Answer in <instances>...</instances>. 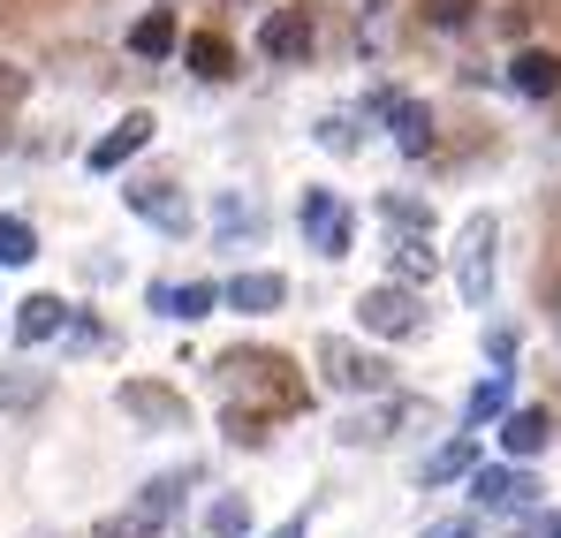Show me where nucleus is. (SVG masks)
<instances>
[{
	"instance_id": "nucleus-1",
	"label": "nucleus",
	"mask_w": 561,
	"mask_h": 538,
	"mask_svg": "<svg viewBox=\"0 0 561 538\" xmlns=\"http://www.w3.org/2000/svg\"><path fill=\"white\" fill-rule=\"evenodd\" d=\"M220 379H228V387H243V394H266V410H274V417L304 410V379H296V364L274 357V350H236V357H220Z\"/></svg>"
},
{
	"instance_id": "nucleus-2",
	"label": "nucleus",
	"mask_w": 561,
	"mask_h": 538,
	"mask_svg": "<svg viewBox=\"0 0 561 538\" xmlns=\"http://www.w3.org/2000/svg\"><path fill=\"white\" fill-rule=\"evenodd\" d=\"M183 485H190V478H152L129 508L99 516V538H160V531H168V516L183 508Z\"/></svg>"
},
{
	"instance_id": "nucleus-3",
	"label": "nucleus",
	"mask_w": 561,
	"mask_h": 538,
	"mask_svg": "<svg viewBox=\"0 0 561 538\" xmlns=\"http://www.w3.org/2000/svg\"><path fill=\"white\" fill-rule=\"evenodd\" d=\"M296 228H304V243H311L319 259H342V251H350V205H342L327 182H304V197H296Z\"/></svg>"
},
{
	"instance_id": "nucleus-4",
	"label": "nucleus",
	"mask_w": 561,
	"mask_h": 538,
	"mask_svg": "<svg viewBox=\"0 0 561 538\" xmlns=\"http://www.w3.org/2000/svg\"><path fill=\"white\" fill-rule=\"evenodd\" d=\"M319 371H327V387H342V394H387V364L365 357L357 342H342V334H319Z\"/></svg>"
},
{
	"instance_id": "nucleus-5",
	"label": "nucleus",
	"mask_w": 561,
	"mask_h": 538,
	"mask_svg": "<svg viewBox=\"0 0 561 538\" xmlns=\"http://www.w3.org/2000/svg\"><path fill=\"white\" fill-rule=\"evenodd\" d=\"M357 319H365L373 334H387V342H402V334H417V327H425V304H417V288H410V281H387V288H365Z\"/></svg>"
},
{
	"instance_id": "nucleus-6",
	"label": "nucleus",
	"mask_w": 561,
	"mask_h": 538,
	"mask_svg": "<svg viewBox=\"0 0 561 538\" xmlns=\"http://www.w3.org/2000/svg\"><path fill=\"white\" fill-rule=\"evenodd\" d=\"M493 220L478 213V220H463V273H456V288H463V304H485V288H493Z\"/></svg>"
},
{
	"instance_id": "nucleus-7",
	"label": "nucleus",
	"mask_w": 561,
	"mask_h": 538,
	"mask_svg": "<svg viewBox=\"0 0 561 538\" xmlns=\"http://www.w3.org/2000/svg\"><path fill=\"white\" fill-rule=\"evenodd\" d=\"M122 205H129V213H145V220H152V228H168V236H183V228H190V197L175 190V182H129V190H122Z\"/></svg>"
},
{
	"instance_id": "nucleus-8",
	"label": "nucleus",
	"mask_w": 561,
	"mask_h": 538,
	"mask_svg": "<svg viewBox=\"0 0 561 538\" xmlns=\"http://www.w3.org/2000/svg\"><path fill=\"white\" fill-rule=\"evenodd\" d=\"M531 493H539V485H531L524 470H478V462H470V501H478V508H508V516H524Z\"/></svg>"
},
{
	"instance_id": "nucleus-9",
	"label": "nucleus",
	"mask_w": 561,
	"mask_h": 538,
	"mask_svg": "<svg viewBox=\"0 0 561 538\" xmlns=\"http://www.w3.org/2000/svg\"><path fill=\"white\" fill-rule=\"evenodd\" d=\"M145 145H152V114H122V122L92 145V175H114V168H122V160H137Z\"/></svg>"
},
{
	"instance_id": "nucleus-10",
	"label": "nucleus",
	"mask_w": 561,
	"mask_h": 538,
	"mask_svg": "<svg viewBox=\"0 0 561 538\" xmlns=\"http://www.w3.org/2000/svg\"><path fill=\"white\" fill-rule=\"evenodd\" d=\"M122 410L145 417L152 433H183V394H168V387H152V379H129V387H122Z\"/></svg>"
},
{
	"instance_id": "nucleus-11",
	"label": "nucleus",
	"mask_w": 561,
	"mask_h": 538,
	"mask_svg": "<svg viewBox=\"0 0 561 538\" xmlns=\"http://www.w3.org/2000/svg\"><path fill=\"white\" fill-rule=\"evenodd\" d=\"M259 46H266L274 61H304V54H311V15H304V8H274V15L259 23Z\"/></svg>"
},
{
	"instance_id": "nucleus-12",
	"label": "nucleus",
	"mask_w": 561,
	"mask_h": 538,
	"mask_svg": "<svg viewBox=\"0 0 561 538\" xmlns=\"http://www.w3.org/2000/svg\"><path fill=\"white\" fill-rule=\"evenodd\" d=\"M387 259H394V281H433V266H440V251H433V228H394Z\"/></svg>"
},
{
	"instance_id": "nucleus-13",
	"label": "nucleus",
	"mask_w": 561,
	"mask_h": 538,
	"mask_svg": "<svg viewBox=\"0 0 561 538\" xmlns=\"http://www.w3.org/2000/svg\"><path fill=\"white\" fill-rule=\"evenodd\" d=\"M493 425H501V448L508 455H539L554 440V417H547V410H501Z\"/></svg>"
},
{
	"instance_id": "nucleus-14",
	"label": "nucleus",
	"mask_w": 561,
	"mask_h": 538,
	"mask_svg": "<svg viewBox=\"0 0 561 538\" xmlns=\"http://www.w3.org/2000/svg\"><path fill=\"white\" fill-rule=\"evenodd\" d=\"M280 296H288V281H280V273H236V281L220 288V304H228V311H280Z\"/></svg>"
},
{
	"instance_id": "nucleus-15",
	"label": "nucleus",
	"mask_w": 561,
	"mask_h": 538,
	"mask_svg": "<svg viewBox=\"0 0 561 538\" xmlns=\"http://www.w3.org/2000/svg\"><path fill=\"white\" fill-rule=\"evenodd\" d=\"M379 114L394 122V145H402L410 160H417V152H433V114H425L417 99H394V91H387V106H379Z\"/></svg>"
},
{
	"instance_id": "nucleus-16",
	"label": "nucleus",
	"mask_w": 561,
	"mask_h": 538,
	"mask_svg": "<svg viewBox=\"0 0 561 538\" xmlns=\"http://www.w3.org/2000/svg\"><path fill=\"white\" fill-rule=\"evenodd\" d=\"M213 304H220V288H205V281H183V288H175V281H160V288H152V311H168V319H205V311H213Z\"/></svg>"
},
{
	"instance_id": "nucleus-17",
	"label": "nucleus",
	"mask_w": 561,
	"mask_h": 538,
	"mask_svg": "<svg viewBox=\"0 0 561 538\" xmlns=\"http://www.w3.org/2000/svg\"><path fill=\"white\" fill-rule=\"evenodd\" d=\"M61 327H69V304H61V296H23V304H15V334H23V342H54Z\"/></svg>"
},
{
	"instance_id": "nucleus-18",
	"label": "nucleus",
	"mask_w": 561,
	"mask_h": 538,
	"mask_svg": "<svg viewBox=\"0 0 561 538\" xmlns=\"http://www.w3.org/2000/svg\"><path fill=\"white\" fill-rule=\"evenodd\" d=\"M508 84L524 91V99H547V91H561V61L531 46V54H516V61H508Z\"/></svg>"
},
{
	"instance_id": "nucleus-19",
	"label": "nucleus",
	"mask_w": 561,
	"mask_h": 538,
	"mask_svg": "<svg viewBox=\"0 0 561 538\" xmlns=\"http://www.w3.org/2000/svg\"><path fill=\"white\" fill-rule=\"evenodd\" d=\"M213 220H220V243H228V251H236V243H259V228H266V213H259L251 197H236V190L220 197V213H213Z\"/></svg>"
},
{
	"instance_id": "nucleus-20",
	"label": "nucleus",
	"mask_w": 561,
	"mask_h": 538,
	"mask_svg": "<svg viewBox=\"0 0 561 538\" xmlns=\"http://www.w3.org/2000/svg\"><path fill=\"white\" fill-rule=\"evenodd\" d=\"M470 462H478V433H456L448 448L425 455V470H417V478H425V485H448V478H463Z\"/></svg>"
},
{
	"instance_id": "nucleus-21",
	"label": "nucleus",
	"mask_w": 561,
	"mask_h": 538,
	"mask_svg": "<svg viewBox=\"0 0 561 538\" xmlns=\"http://www.w3.org/2000/svg\"><path fill=\"white\" fill-rule=\"evenodd\" d=\"M129 46H137L145 61H168V54H175V8H152V15L129 31Z\"/></svg>"
},
{
	"instance_id": "nucleus-22",
	"label": "nucleus",
	"mask_w": 561,
	"mask_h": 538,
	"mask_svg": "<svg viewBox=\"0 0 561 538\" xmlns=\"http://www.w3.org/2000/svg\"><path fill=\"white\" fill-rule=\"evenodd\" d=\"M501 410H508V371H485V379H478V387H470L463 417H470V425H493V417H501Z\"/></svg>"
},
{
	"instance_id": "nucleus-23",
	"label": "nucleus",
	"mask_w": 561,
	"mask_h": 538,
	"mask_svg": "<svg viewBox=\"0 0 561 538\" xmlns=\"http://www.w3.org/2000/svg\"><path fill=\"white\" fill-rule=\"evenodd\" d=\"M183 61L197 69V77H228V69H236V46L205 31V38H190V46H183Z\"/></svg>"
},
{
	"instance_id": "nucleus-24",
	"label": "nucleus",
	"mask_w": 561,
	"mask_h": 538,
	"mask_svg": "<svg viewBox=\"0 0 561 538\" xmlns=\"http://www.w3.org/2000/svg\"><path fill=\"white\" fill-rule=\"evenodd\" d=\"M38 394H46V371H31V364L0 371V410H31Z\"/></svg>"
},
{
	"instance_id": "nucleus-25",
	"label": "nucleus",
	"mask_w": 561,
	"mask_h": 538,
	"mask_svg": "<svg viewBox=\"0 0 561 538\" xmlns=\"http://www.w3.org/2000/svg\"><path fill=\"white\" fill-rule=\"evenodd\" d=\"M394 417H402L394 402H387V410H373V417L357 410V417H342V433H334V440H342V448H365V440H387V425H394Z\"/></svg>"
},
{
	"instance_id": "nucleus-26",
	"label": "nucleus",
	"mask_w": 561,
	"mask_h": 538,
	"mask_svg": "<svg viewBox=\"0 0 561 538\" xmlns=\"http://www.w3.org/2000/svg\"><path fill=\"white\" fill-rule=\"evenodd\" d=\"M31 259H38L31 220H0V266H31Z\"/></svg>"
},
{
	"instance_id": "nucleus-27",
	"label": "nucleus",
	"mask_w": 561,
	"mask_h": 538,
	"mask_svg": "<svg viewBox=\"0 0 561 538\" xmlns=\"http://www.w3.org/2000/svg\"><path fill=\"white\" fill-rule=\"evenodd\" d=\"M205 531H213V538L251 531V501H236V493H228V501H213V508H205Z\"/></svg>"
},
{
	"instance_id": "nucleus-28",
	"label": "nucleus",
	"mask_w": 561,
	"mask_h": 538,
	"mask_svg": "<svg viewBox=\"0 0 561 538\" xmlns=\"http://www.w3.org/2000/svg\"><path fill=\"white\" fill-rule=\"evenodd\" d=\"M379 213H387V228H433V205H417V197H379Z\"/></svg>"
},
{
	"instance_id": "nucleus-29",
	"label": "nucleus",
	"mask_w": 561,
	"mask_h": 538,
	"mask_svg": "<svg viewBox=\"0 0 561 538\" xmlns=\"http://www.w3.org/2000/svg\"><path fill=\"white\" fill-rule=\"evenodd\" d=\"M319 145H327V152H357V122H350V114H327V122H319Z\"/></svg>"
},
{
	"instance_id": "nucleus-30",
	"label": "nucleus",
	"mask_w": 561,
	"mask_h": 538,
	"mask_svg": "<svg viewBox=\"0 0 561 538\" xmlns=\"http://www.w3.org/2000/svg\"><path fill=\"white\" fill-rule=\"evenodd\" d=\"M470 8H478V0H425V15H433L440 31H456V23H470Z\"/></svg>"
},
{
	"instance_id": "nucleus-31",
	"label": "nucleus",
	"mask_w": 561,
	"mask_h": 538,
	"mask_svg": "<svg viewBox=\"0 0 561 538\" xmlns=\"http://www.w3.org/2000/svg\"><path fill=\"white\" fill-rule=\"evenodd\" d=\"M516 538H561V516H531V508H524V524H516Z\"/></svg>"
},
{
	"instance_id": "nucleus-32",
	"label": "nucleus",
	"mask_w": 561,
	"mask_h": 538,
	"mask_svg": "<svg viewBox=\"0 0 561 538\" xmlns=\"http://www.w3.org/2000/svg\"><path fill=\"white\" fill-rule=\"evenodd\" d=\"M425 538H485L470 516H456V524H425Z\"/></svg>"
},
{
	"instance_id": "nucleus-33",
	"label": "nucleus",
	"mask_w": 561,
	"mask_h": 538,
	"mask_svg": "<svg viewBox=\"0 0 561 538\" xmlns=\"http://www.w3.org/2000/svg\"><path fill=\"white\" fill-rule=\"evenodd\" d=\"M274 538H304V524H280V531Z\"/></svg>"
}]
</instances>
